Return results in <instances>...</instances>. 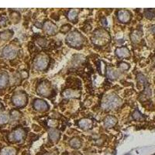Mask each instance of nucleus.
Returning a JSON list of instances; mask_svg holds the SVG:
<instances>
[{"label":"nucleus","instance_id":"1","mask_svg":"<svg viewBox=\"0 0 155 155\" xmlns=\"http://www.w3.org/2000/svg\"><path fill=\"white\" fill-rule=\"evenodd\" d=\"M121 103L122 101L119 97H117L115 95H109L104 98L102 103V106L105 109H113L118 107L121 104Z\"/></svg>","mask_w":155,"mask_h":155},{"label":"nucleus","instance_id":"2","mask_svg":"<svg viewBox=\"0 0 155 155\" xmlns=\"http://www.w3.org/2000/svg\"><path fill=\"white\" fill-rule=\"evenodd\" d=\"M66 42L70 47H80L83 43V37L77 31H74L68 35L66 38Z\"/></svg>","mask_w":155,"mask_h":155},{"label":"nucleus","instance_id":"3","mask_svg":"<svg viewBox=\"0 0 155 155\" xmlns=\"http://www.w3.org/2000/svg\"><path fill=\"white\" fill-rule=\"evenodd\" d=\"M13 102L15 105L19 106V107H22V106L26 105V103L27 102V99L24 94L17 93L13 98Z\"/></svg>","mask_w":155,"mask_h":155},{"label":"nucleus","instance_id":"4","mask_svg":"<svg viewBox=\"0 0 155 155\" xmlns=\"http://www.w3.org/2000/svg\"><path fill=\"white\" fill-rule=\"evenodd\" d=\"M24 137V131L22 129H17L9 135V140L13 142H19Z\"/></svg>","mask_w":155,"mask_h":155},{"label":"nucleus","instance_id":"5","mask_svg":"<svg viewBox=\"0 0 155 155\" xmlns=\"http://www.w3.org/2000/svg\"><path fill=\"white\" fill-rule=\"evenodd\" d=\"M47 65V59L43 55L39 56L34 62V67L37 70H44Z\"/></svg>","mask_w":155,"mask_h":155},{"label":"nucleus","instance_id":"6","mask_svg":"<svg viewBox=\"0 0 155 155\" xmlns=\"http://www.w3.org/2000/svg\"><path fill=\"white\" fill-rule=\"evenodd\" d=\"M44 32L48 35H54L57 32H58V27L56 26L54 23L50 22V21H47L44 23Z\"/></svg>","mask_w":155,"mask_h":155},{"label":"nucleus","instance_id":"7","mask_svg":"<svg viewBox=\"0 0 155 155\" xmlns=\"http://www.w3.org/2000/svg\"><path fill=\"white\" fill-rule=\"evenodd\" d=\"M37 91L39 94L43 96H48L51 93V89L48 84L44 82V83L40 84L38 89H37Z\"/></svg>","mask_w":155,"mask_h":155},{"label":"nucleus","instance_id":"8","mask_svg":"<svg viewBox=\"0 0 155 155\" xmlns=\"http://www.w3.org/2000/svg\"><path fill=\"white\" fill-rule=\"evenodd\" d=\"M117 17L121 23H128L131 19V14L127 10H119L117 13Z\"/></svg>","mask_w":155,"mask_h":155},{"label":"nucleus","instance_id":"9","mask_svg":"<svg viewBox=\"0 0 155 155\" xmlns=\"http://www.w3.org/2000/svg\"><path fill=\"white\" fill-rule=\"evenodd\" d=\"M33 107H34V109L36 110L43 112V111L47 110V109H48V105L44 100L36 99L35 100V102L33 103Z\"/></svg>","mask_w":155,"mask_h":155},{"label":"nucleus","instance_id":"10","mask_svg":"<svg viewBox=\"0 0 155 155\" xmlns=\"http://www.w3.org/2000/svg\"><path fill=\"white\" fill-rule=\"evenodd\" d=\"M3 55L9 59H12L17 55V50L11 47H6L3 50Z\"/></svg>","mask_w":155,"mask_h":155},{"label":"nucleus","instance_id":"11","mask_svg":"<svg viewBox=\"0 0 155 155\" xmlns=\"http://www.w3.org/2000/svg\"><path fill=\"white\" fill-rule=\"evenodd\" d=\"M116 123H117V119L113 116H107L104 119V126L106 128L113 127L116 124Z\"/></svg>","mask_w":155,"mask_h":155},{"label":"nucleus","instance_id":"12","mask_svg":"<svg viewBox=\"0 0 155 155\" xmlns=\"http://www.w3.org/2000/svg\"><path fill=\"white\" fill-rule=\"evenodd\" d=\"M49 137H50V140L54 143H55L59 140L60 138V133L58 130L51 128L49 130Z\"/></svg>","mask_w":155,"mask_h":155},{"label":"nucleus","instance_id":"13","mask_svg":"<svg viewBox=\"0 0 155 155\" xmlns=\"http://www.w3.org/2000/svg\"><path fill=\"white\" fill-rule=\"evenodd\" d=\"M116 55L119 58H127L130 56V51L127 47H119L116 50Z\"/></svg>","mask_w":155,"mask_h":155},{"label":"nucleus","instance_id":"14","mask_svg":"<svg viewBox=\"0 0 155 155\" xmlns=\"http://www.w3.org/2000/svg\"><path fill=\"white\" fill-rule=\"evenodd\" d=\"M9 81V77L6 73L1 72L0 73V88H3L7 85Z\"/></svg>","mask_w":155,"mask_h":155},{"label":"nucleus","instance_id":"15","mask_svg":"<svg viewBox=\"0 0 155 155\" xmlns=\"http://www.w3.org/2000/svg\"><path fill=\"white\" fill-rule=\"evenodd\" d=\"M17 150L13 147H5L2 150L1 155H16Z\"/></svg>","mask_w":155,"mask_h":155},{"label":"nucleus","instance_id":"16","mask_svg":"<svg viewBox=\"0 0 155 155\" xmlns=\"http://www.w3.org/2000/svg\"><path fill=\"white\" fill-rule=\"evenodd\" d=\"M78 125L81 128L83 129H88L91 126V121L88 119H83L78 122Z\"/></svg>","mask_w":155,"mask_h":155},{"label":"nucleus","instance_id":"17","mask_svg":"<svg viewBox=\"0 0 155 155\" xmlns=\"http://www.w3.org/2000/svg\"><path fill=\"white\" fill-rule=\"evenodd\" d=\"M78 14V10H76V9H72L68 12V19L71 21H75V19L77 18Z\"/></svg>","mask_w":155,"mask_h":155},{"label":"nucleus","instance_id":"18","mask_svg":"<svg viewBox=\"0 0 155 155\" xmlns=\"http://www.w3.org/2000/svg\"><path fill=\"white\" fill-rule=\"evenodd\" d=\"M78 93L75 92L73 90H66L63 93V95L66 98H75V97L78 96Z\"/></svg>","mask_w":155,"mask_h":155},{"label":"nucleus","instance_id":"19","mask_svg":"<svg viewBox=\"0 0 155 155\" xmlns=\"http://www.w3.org/2000/svg\"><path fill=\"white\" fill-rule=\"evenodd\" d=\"M81 140L78 138H73L70 141V145L72 146V147H74V148H79L81 147Z\"/></svg>","mask_w":155,"mask_h":155},{"label":"nucleus","instance_id":"20","mask_svg":"<svg viewBox=\"0 0 155 155\" xmlns=\"http://www.w3.org/2000/svg\"><path fill=\"white\" fill-rule=\"evenodd\" d=\"M133 119H136V120H138V121H140V120H143L144 119V116L142 115L139 111H135L133 113Z\"/></svg>","mask_w":155,"mask_h":155},{"label":"nucleus","instance_id":"21","mask_svg":"<svg viewBox=\"0 0 155 155\" xmlns=\"http://www.w3.org/2000/svg\"><path fill=\"white\" fill-rule=\"evenodd\" d=\"M140 36H141V34L139 33L138 31H134L133 34H131V39L133 40V42H136L138 41V40H140Z\"/></svg>","mask_w":155,"mask_h":155},{"label":"nucleus","instance_id":"22","mask_svg":"<svg viewBox=\"0 0 155 155\" xmlns=\"http://www.w3.org/2000/svg\"><path fill=\"white\" fill-rule=\"evenodd\" d=\"M8 115L4 113H0V123H5L8 121Z\"/></svg>","mask_w":155,"mask_h":155},{"label":"nucleus","instance_id":"23","mask_svg":"<svg viewBox=\"0 0 155 155\" xmlns=\"http://www.w3.org/2000/svg\"><path fill=\"white\" fill-rule=\"evenodd\" d=\"M107 75L110 78H115L116 77V72L114 71L113 69H112V68H109L108 70V72H107Z\"/></svg>","mask_w":155,"mask_h":155},{"label":"nucleus","instance_id":"24","mask_svg":"<svg viewBox=\"0 0 155 155\" xmlns=\"http://www.w3.org/2000/svg\"><path fill=\"white\" fill-rule=\"evenodd\" d=\"M137 80H138V81L140 82V83H142V84H144L147 82V80H146L145 77H144V75H138V78H137Z\"/></svg>","mask_w":155,"mask_h":155},{"label":"nucleus","instance_id":"25","mask_svg":"<svg viewBox=\"0 0 155 155\" xmlns=\"http://www.w3.org/2000/svg\"><path fill=\"white\" fill-rule=\"evenodd\" d=\"M145 14H146V17L149 18V19H151V18L155 17V14L154 13H152L151 10H147Z\"/></svg>","mask_w":155,"mask_h":155},{"label":"nucleus","instance_id":"26","mask_svg":"<svg viewBox=\"0 0 155 155\" xmlns=\"http://www.w3.org/2000/svg\"><path fill=\"white\" fill-rule=\"evenodd\" d=\"M44 155H54V154H50V153H47V154H45Z\"/></svg>","mask_w":155,"mask_h":155}]
</instances>
